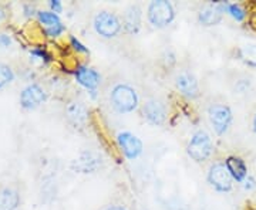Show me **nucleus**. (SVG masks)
Masks as SVG:
<instances>
[{
  "label": "nucleus",
  "instance_id": "nucleus-1",
  "mask_svg": "<svg viewBox=\"0 0 256 210\" xmlns=\"http://www.w3.org/2000/svg\"><path fill=\"white\" fill-rule=\"evenodd\" d=\"M111 104L121 114H127L137 110V91L127 84H118L111 91Z\"/></svg>",
  "mask_w": 256,
  "mask_h": 210
},
{
  "label": "nucleus",
  "instance_id": "nucleus-2",
  "mask_svg": "<svg viewBox=\"0 0 256 210\" xmlns=\"http://www.w3.org/2000/svg\"><path fill=\"white\" fill-rule=\"evenodd\" d=\"M174 17V6L166 0H156L148 6V20L154 27H166L172 23Z\"/></svg>",
  "mask_w": 256,
  "mask_h": 210
},
{
  "label": "nucleus",
  "instance_id": "nucleus-3",
  "mask_svg": "<svg viewBox=\"0 0 256 210\" xmlns=\"http://www.w3.org/2000/svg\"><path fill=\"white\" fill-rule=\"evenodd\" d=\"M186 152L195 162L206 161L212 154V141L210 135L205 131H196L186 146Z\"/></svg>",
  "mask_w": 256,
  "mask_h": 210
},
{
  "label": "nucleus",
  "instance_id": "nucleus-4",
  "mask_svg": "<svg viewBox=\"0 0 256 210\" xmlns=\"http://www.w3.org/2000/svg\"><path fill=\"white\" fill-rule=\"evenodd\" d=\"M208 118L218 135H225L232 124V110L226 104H212L208 108Z\"/></svg>",
  "mask_w": 256,
  "mask_h": 210
},
{
  "label": "nucleus",
  "instance_id": "nucleus-5",
  "mask_svg": "<svg viewBox=\"0 0 256 210\" xmlns=\"http://www.w3.org/2000/svg\"><path fill=\"white\" fill-rule=\"evenodd\" d=\"M208 182L218 192H229L232 189V185H234V178L229 174L226 165L222 164V162H216L210 168Z\"/></svg>",
  "mask_w": 256,
  "mask_h": 210
},
{
  "label": "nucleus",
  "instance_id": "nucleus-6",
  "mask_svg": "<svg viewBox=\"0 0 256 210\" xmlns=\"http://www.w3.org/2000/svg\"><path fill=\"white\" fill-rule=\"evenodd\" d=\"M94 28L100 36L106 38L116 37L121 30V21L120 18L110 11H100L94 17Z\"/></svg>",
  "mask_w": 256,
  "mask_h": 210
},
{
  "label": "nucleus",
  "instance_id": "nucleus-7",
  "mask_svg": "<svg viewBox=\"0 0 256 210\" xmlns=\"http://www.w3.org/2000/svg\"><path fill=\"white\" fill-rule=\"evenodd\" d=\"M46 91L43 90V87L36 84V82H33V84L26 85L22 90L18 101H20V105H22L23 110L33 111L38 108L46 101Z\"/></svg>",
  "mask_w": 256,
  "mask_h": 210
},
{
  "label": "nucleus",
  "instance_id": "nucleus-8",
  "mask_svg": "<svg viewBox=\"0 0 256 210\" xmlns=\"http://www.w3.org/2000/svg\"><path fill=\"white\" fill-rule=\"evenodd\" d=\"M175 84L184 97L190 100H195L200 97V84L192 73H188V71L180 73L175 78Z\"/></svg>",
  "mask_w": 256,
  "mask_h": 210
},
{
  "label": "nucleus",
  "instance_id": "nucleus-9",
  "mask_svg": "<svg viewBox=\"0 0 256 210\" xmlns=\"http://www.w3.org/2000/svg\"><path fill=\"white\" fill-rule=\"evenodd\" d=\"M142 114L146 119L152 125H162L166 119V107L161 100L151 98L144 104Z\"/></svg>",
  "mask_w": 256,
  "mask_h": 210
},
{
  "label": "nucleus",
  "instance_id": "nucleus-10",
  "mask_svg": "<svg viewBox=\"0 0 256 210\" xmlns=\"http://www.w3.org/2000/svg\"><path fill=\"white\" fill-rule=\"evenodd\" d=\"M118 145L122 151V154L127 156L128 159H136L142 152V142L141 139L132 135L131 132H121L117 137Z\"/></svg>",
  "mask_w": 256,
  "mask_h": 210
},
{
  "label": "nucleus",
  "instance_id": "nucleus-11",
  "mask_svg": "<svg viewBox=\"0 0 256 210\" xmlns=\"http://www.w3.org/2000/svg\"><path fill=\"white\" fill-rule=\"evenodd\" d=\"M225 10H226V4H222V3H210V4H205L200 10L198 18H200V21H201L204 26H215V24L220 23Z\"/></svg>",
  "mask_w": 256,
  "mask_h": 210
},
{
  "label": "nucleus",
  "instance_id": "nucleus-12",
  "mask_svg": "<svg viewBox=\"0 0 256 210\" xmlns=\"http://www.w3.org/2000/svg\"><path fill=\"white\" fill-rule=\"evenodd\" d=\"M76 80H77V82H78L80 85H82L84 88L94 91V90L100 85L101 77L100 74L97 73L96 70L88 68V67H86V65H80V67H77V70H76Z\"/></svg>",
  "mask_w": 256,
  "mask_h": 210
},
{
  "label": "nucleus",
  "instance_id": "nucleus-13",
  "mask_svg": "<svg viewBox=\"0 0 256 210\" xmlns=\"http://www.w3.org/2000/svg\"><path fill=\"white\" fill-rule=\"evenodd\" d=\"M141 18H142V10L138 4H131L126 13H124V28L130 34H136L141 27Z\"/></svg>",
  "mask_w": 256,
  "mask_h": 210
},
{
  "label": "nucleus",
  "instance_id": "nucleus-14",
  "mask_svg": "<svg viewBox=\"0 0 256 210\" xmlns=\"http://www.w3.org/2000/svg\"><path fill=\"white\" fill-rule=\"evenodd\" d=\"M225 165L228 168L229 174L232 175L234 181L242 183L245 182L248 176V166L244 159H240L238 156H229L225 161Z\"/></svg>",
  "mask_w": 256,
  "mask_h": 210
},
{
  "label": "nucleus",
  "instance_id": "nucleus-15",
  "mask_svg": "<svg viewBox=\"0 0 256 210\" xmlns=\"http://www.w3.org/2000/svg\"><path fill=\"white\" fill-rule=\"evenodd\" d=\"M20 205V195L13 188L0 189V210H18Z\"/></svg>",
  "mask_w": 256,
  "mask_h": 210
},
{
  "label": "nucleus",
  "instance_id": "nucleus-16",
  "mask_svg": "<svg viewBox=\"0 0 256 210\" xmlns=\"http://www.w3.org/2000/svg\"><path fill=\"white\" fill-rule=\"evenodd\" d=\"M37 20H38L40 24L46 26V28L54 27V26L62 23L60 16L56 14L54 11H52V10H40V11H37Z\"/></svg>",
  "mask_w": 256,
  "mask_h": 210
},
{
  "label": "nucleus",
  "instance_id": "nucleus-17",
  "mask_svg": "<svg viewBox=\"0 0 256 210\" xmlns=\"http://www.w3.org/2000/svg\"><path fill=\"white\" fill-rule=\"evenodd\" d=\"M67 112H68V118L72 119L74 124L82 122L86 119V115H87L86 108H84V105H82V102H73V104H70L68 108H67Z\"/></svg>",
  "mask_w": 256,
  "mask_h": 210
},
{
  "label": "nucleus",
  "instance_id": "nucleus-18",
  "mask_svg": "<svg viewBox=\"0 0 256 210\" xmlns=\"http://www.w3.org/2000/svg\"><path fill=\"white\" fill-rule=\"evenodd\" d=\"M13 81H14V71L12 70V67L4 63H0V90H3Z\"/></svg>",
  "mask_w": 256,
  "mask_h": 210
},
{
  "label": "nucleus",
  "instance_id": "nucleus-19",
  "mask_svg": "<svg viewBox=\"0 0 256 210\" xmlns=\"http://www.w3.org/2000/svg\"><path fill=\"white\" fill-rule=\"evenodd\" d=\"M226 10L228 13L235 18L236 21H244L245 17H246V11L244 10V7L238 4V3H230V4H226Z\"/></svg>",
  "mask_w": 256,
  "mask_h": 210
},
{
  "label": "nucleus",
  "instance_id": "nucleus-20",
  "mask_svg": "<svg viewBox=\"0 0 256 210\" xmlns=\"http://www.w3.org/2000/svg\"><path fill=\"white\" fill-rule=\"evenodd\" d=\"M64 30H66L64 24L63 23H60V24H57L54 27L44 28V34H46L47 37H50V38H56V37L62 36L64 33Z\"/></svg>",
  "mask_w": 256,
  "mask_h": 210
},
{
  "label": "nucleus",
  "instance_id": "nucleus-21",
  "mask_svg": "<svg viewBox=\"0 0 256 210\" xmlns=\"http://www.w3.org/2000/svg\"><path fill=\"white\" fill-rule=\"evenodd\" d=\"M30 55H33V57H36V58L43 60L44 63H48V61L52 60L50 54L47 53L44 48H42V47H36V48H33V50L30 51Z\"/></svg>",
  "mask_w": 256,
  "mask_h": 210
},
{
  "label": "nucleus",
  "instance_id": "nucleus-22",
  "mask_svg": "<svg viewBox=\"0 0 256 210\" xmlns=\"http://www.w3.org/2000/svg\"><path fill=\"white\" fill-rule=\"evenodd\" d=\"M48 6H50V10L54 11L56 14L62 13V10H63V4H62L60 0H50L48 1Z\"/></svg>",
  "mask_w": 256,
  "mask_h": 210
},
{
  "label": "nucleus",
  "instance_id": "nucleus-23",
  "mask_svg": "<svg viewBox=\"0 0 256 210\" xmlns=\"http://www.w3.org/2000/svg\"><path fill=\"white\" fill-rule=\"evenodd\" d=\"M70 41H72V46H73L74 50H77V51H80V53H87V48L82 46L78 40H76V37H72Z\"/></svg>",
  "mask_w": 256,
  "mask_h": 210
},
{
  "label": "nucleus",
  "instance_id": "nucleus-24",
  "mask_svg": "<svg viewBox=\"0 0 256 210\" xmlns=\"http://www.w3.org/2000/svg\"><path fill=\"white\" fill-rule=\"evenodd\" d=\"M23 11H24V16H26V17H32V16L34 14V13H36V14H37L36 7H34L33 4H30V3H28V4H24V6H23Z\"/></svg>",
  "mask_w": 256,
  "mask_h": 210
},
{
  "label": "nucleus",
  "instance_id": "nucleus-25",
  "mask_svg": "<svg viewBox=\"0 0 256 210\" xmlns=\"http://www.w3.org/2000/svg\"><path fill=\"white\" fill-rule=\"evenodd\" d=\"M12 44V38L6 34H0V47H9Z\"/></svg>",
  "mask_w": 256,
  "mask_h": 210
},
{
  "label": "nucleus",
  "instance_id": "nucleus-26",
  "mask_svg": "<svg viewBox=\"0 0 256 210\" xmlns=\"http://www.w3.org/2000/svg\"><path fill=\"white\" fill-rule=\"evenodd\" d=\"M4 18H6V10H4L3 6H0V23H2Z\"/></svg>",
  "mask_w": 256,
  "mask_h": 210
},
{
  "label": "nucleus",
  "instance_id": "nucleus-27",
  "mask_svg": "<svg viewBox=\"0 0 256 210\" xmlns=\"http://www.w3.org/2000/svg\"><path fill=\"white\" fill-rule=\"evenodd\" d=\"M106 210H127L126 208H122V206H110V208H107Z\"/></svg>",
  "mask_w": 256,
  "mask_h": 210
},
{
  "label": "nucleus",
  "instance_id": "nucleus-28",
  "mask_svg": "<svg viewBox=\"0 0 256 210\" xmlns=\"http://www.w3.org/2000/svg\"><path fill=\"white\" fill-rule=\"evenodd\" d=\"M252 129H254V132L256 134V112L255 115H254V119H252Z\"/></svg>",
  "mask_w": 256,
  "mask_h": 210
}]
</instances>
